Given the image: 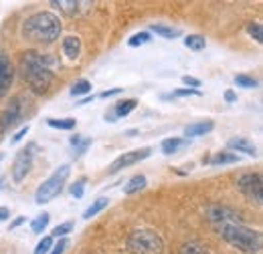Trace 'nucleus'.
<instances>
[{
	"instance_id": "19",
	"label": "nucleus",
	"mask_w": 263,
	"mask_h": 254,
	"mask_svg": "<svg viewBox=\"0 0 263 254\" xmlns=\"http://www.w3.org/2000/svg\"><path fill=\"white\" fill-rule=\"evenodd\" d=\"M184 45H186L191 51H202V49L206 47V40H204V36H200V34H189V36L184 38Z\"/></svg>"
},
{
	"instance_id": "2",
	"label": "nucleus",
	"mask_w": 263,
	"mask_h": 254,
	"mask_svg": "<svg viewBox=\"0 0 263 254\" xmlns=\"http://www.w3.org/2000/svg\"><path fill=\"white\" fill-rule=\"evenodd\" d=\"M61 34V20L53 12H36L29 16L23 25V36L25 40L41 43V45H51L59 38Z\"/></svg>"
},
{
	"instance_id": "20",
	"label": "nucleus",
	"mask_w": 263,
	"mask_h": 254,
	"mask_svg": "<svg viewBox=\"0 0 263 254\" xmlns=\"http://www.w3.org/2000/svg\"><path fill=\"white\" fill-rule=\"evenodd\" d=\"M71 145L75 147V152H77V156H81V154H85L87 152V147L91 145V139L89 137H79V135H71Z\"/></svg>"
},
{
	"instance_id": "7",
	"label": "nucleus",
	"mask_w": 263,
	"mask_h": 254,
	"mask_svg": "<svg viewBox=\"0 0 263 254\" xmlns=\"http://www.w3.org/2000/svg\"><path fill=\"white\" fill-rule=\"evenodd\" d=\"M239 190L245 194V198L249 202H255L257 206H261L263 202V182H261V176L259 174H245L239 178L237 182Z\"/></svg>"
},
{
	"instance_id": "6",
	"label": "nucleus",
	"mask_w": 263,
	"mask_h": 254,
	"mask_svg": "<svg viewBox=\"0 0 263 254\" xmlns=\"http://www.w3.org/2000/svg\"><path fill=\"white\" fill-rule=\"evenodd\" d=\"M27 101H25V97L18 95L14 97L12 101H10V105L2 111V115H0V131H8V129H12L14 125H18L21 121H23V117H25V111H27V105H25Z\"/></svg>"
},
{
	"instance_id": "33",
	"label": "nucleus",
	"mask_w": 263,
	"mask_h": 254,
	"mask_svg": "<svg viewBox=\"0 0 263 254\" xmlns=\"http://www.w3.org/2000/svg\"><path fill=\"white\" fill-rule=\"evenodd\" d=\"M83 188H85V180H79V182H75V184L71 186V194H73L75 198H81V196H83Z\"/></svg>"
},
{
	"instance_id": "29",
	"label": "nucleus",
	"mask_w": 263,
	"mask_h": 254,
	"mask_svg": "<svg viewBox=\"0 0 263 254\" xmlns=\"http://www.w3.org/2000/svg\"><path fill=\"white\" fill-rule=\"evenodd\" d=\"M146 43H150V34L148 32H138L128 40L130 47H140V45H146Z\"/></svg>"
},
{
	"instance_id": "4",
	"label": "nucleus",
	"mask_w": 263,
	"mask_h": 254,
	"mask_svg": "<svg viewBox=\"0 0 263 254\" xmlns=\"http://www.w3.org/2000/svg\"><path fill=\"white\" fill-rule=\"evenodd\" d=\"M164 240L158 232L140 228L128 236V252L130 254H162Z\"/></svg>"
},
{
	"instance_id": "36",
	"label": "nucleus",
	"mask_w": 263,
	"mask_h": 254,
	"mask_svg": "<svg viewBox=\"0 0 263 254\" xmlns=\"http://www.w3.org/2000/svg\"><path fill=\"white\" fill-rule=\"evenodd\" d=\"M27 133H29V125H27V127H23V129H21V131H18V133H16V135L12 137V143H16V141H21V139H23V137H25Z\"/></svg>"
},
{
	"instance_id": "16",
	"label": "nucleus",
	"mask_w": 263,
	"mask_h": 254,
	"mask_svg": "<svg viewBox=\"0 0 263 254\" xmlns=\"http://www.w3.org/2000/svg\"><path fill=\"white\" fill-rule=\"evenodd\" d=\"M146 184H148L146 176L138 174V176H134V178H130V182L126 184V188H124V192H126V194L130 196V194H136V192L144 190V188H146Z\"/></svg>"
},
{
	"instance_id": "23",
	"label": "nucleus",
	"mask_w": 263,
	"mask_h": 254,
	"mask_svg": "<svg viewBox=\"0 0 263 254\" xmlns=\"http://www.w3.org/2000/svg\"><path fill=\"white\" fill-rule=\"evenodd\" d=\"M152 31L164 38H176L180 36V31L178 29H172V27H164V25H152Z\"/></svg>"
},
{
	"instance_id": "38",
	"label": "nucleus",
	"mask_w": 263,
	"mask_h": 254,
	"mask_svg": "<svg viewBox=\"0 0 263 254\" xmlns=\"http://www.w3.org/2000/svg\"><path fill=\"white\" fill-rule=\"evenodd\" d=\"M8 216H10V212H8L6 208H0V222H2V220H6Z\"/></svg>"
},
{
	"instance_id": "22",
	"label": "nucleus",
	"mask_w": 263,
	"mask_h": 254,
	"mask_svg": "<svg viewBox=\"0 0 263 254\" xmlns=\"http://www.w3.org/2000/svg\"><path fill=\"white\" fill-rule=\"evenodd\" d=\"M178 254H211L204 246H200L198 242H186L180 246Z\"/></svg>"
},
{
	"instance_id": "11",
	"label": "nucleus",
	"mask_w": 263,
	"mask_h": 254,
	"mask_svg": "<svg viewBox=\"0 0 263 254\" xmlns=\"http://www.w3.org/2000/svg\"><path fill=\"white\" fill-rule=\"evenodd\" d=\"M229 150L233 152H243V154H247V156H253V158H257V147L253 145V141H249L247 137H233L229 139Z\"/></svg>"
},
{
	"instance_id": "10",
	"label": "nucleus",
	"mask_w": 263,
	"mask_h": 254,
	"mask_svg": "<svg viewBox=\"0 0 263 254\" xmlns=\"http://www.w3.org/2000/svg\"><path fill=\"white\" fill-rule=\"evenodd\" d=\"M14 79V69H12V63L10 59L0 51V97L6 95L10 83Z\"/></svg>"
},
{
	"instance_id": "3",
	"label": "nucleus",
	"mask_w": 263,
	"mask_h": 254,
	"mask_svg": "<svg viewBox=\"0 0 263 254\" xmlns=\"http://www.w3.org/2000/svg\"><path fill=\"white\" fill-rule=\"evenodd\" d=\"M219 234L235 246L237 250L245 254H259L261 252V234L253 228H247L243 222H229L219 226Z\"/></svg>"
},
{
	"instance_id": "35",
	"label": "nucleus",
	"mask_w": 263,
	"mask_h": 254,
	"mask_svg": "<svg viewBox=\"0 0 263 254\" xmlns=\"http://www.w3.org/2000/svg\"><path fill=\"white\" fill-rule=\"evenodd\" d=\"M182 83H184V85H189V87H200V81L195 79V77H189V75H186V77H182Z\"/></svg>"
},
{
	"instance_id": "27",
	"label": "nucleus",
	"mask_w": 263,
	"mask_h": 254,
	"mask_svg": "<svg viewBox=\"0 0 263 254\" xmlns=\"http://www.w3.org/2000/svg\"><path fill=\"white\" fill-rule=\"evenodd\" d=\"M47 123L55 129H73L75 119H47Z\"/></svg>"
},
{
	"instance_id": "15",
	"label": "nucleus",
	"mask_w": 263,
	"mask_h": 254,
	"mask_svg": "<svg viewBox=\"0 0 263 254\" xmlns=\"http://www.w3.org/2000/svg\"><path fill=\"white\" fill-rule=\"evenodd\" d=\"M189 141L186 139H180V137H168L162 141V152H164L166 156H172V154H176L180 147H184Z\"/></svg>"
},
{
	"instance_id": "30",
	"label": "nucleus",
	"mask_w": 263,
	"mask_h": 254,
	"mask_svg": "<svg viewBox=\"0 0 263 254\" xmlns=\"http://www.w3.org/2000/svg\"><path fill=\"white\" fill-rule=\"evenodd\" d=\"M247 31L249 34L257 40V43H263V29H261V23H251L249 27H247Z\"/></svg>"
},
{
	"instance_id": "21",
	"label": "nucleus",
	"mask_w": 263,
	"mask_h": 254,
	"mask_svg": "<svg viewBox=\"0 0 263 254\" xmlns=\"http://www.w3.org/2000/svg\"><path fill=\"white\" fill-rule=\"evenodd\" d=\"M49 220H51V216L47 214V212H43V214H39L36 218H34L33 222H31V230H33L34 234H41L47 226H49Z\"/></svg>"
},
{
	"instance_id": "17",
	"label": "nucleus",
	"mask_w": 263,
	"mask_h": 254,
	"mask_svg": "<svg viewBox=\"0 0 263 254\" xmlns=\"http://www.w3.org/2000/svg\"><path fill=\"white\" fill-rule=\"evenodd\" d=\"M239 156L233 152H219L217 156L211 158V165H225V163H237Z\"/></svg>"
},
{
	"instance_id": "31",
	"label": "nucleus",
	"mask_w": 263,
	"mask_h": 254,
	"mask_svg": "<svg viewBox=\"0 0 263 254\" xmlns=\"http://www.w3.org/2000/svg\"><path fill=\"white\" fill-rule=\"evenodd\" d=\"M73 230V222H65V224H59L55 230H53V234L57 236V238H65V234H69Z\"/></svg>"
},
{
	"instance_id": "37",
	"label": "nucleus",
	"mask_w": 263,
	"mask_h": 254,
	"mask_svg": "<svg viewBox=\"0 0 263 254\" xmlns=\"http://www.w3.org/2000/svg\"><path fill=\"white\" fill-rule=\"evenodd\" d=\"M122 89H109V91H103L99 97H103V99H107V97H114V95H118Z\"/></svg>"
},
{
	"instance_id": "25",
	"label": "nucleus",
	"mask_w": 263,
	"mask_h": 254,
	"mask_svg": "<svg viewBox=\"0 0 263 254\" xmlns=\"http://www.w3.org/2000/svg\"><path fill=\"white\" fill-rule=\"evenodd\" d=\"M53 6H59L63 12H67V14H73V12H77V6H79V2H73V0H61V2H51Z\"/></svg>"
},
{
	"instance_id": "5",
	"label": "nucleus",
	"mask_w": 263,
	"mask_h": 254,
	"mask_svg": "<svg viewBox=\"0 0 263 254\" xmlns=\"http://www.w3.org/2000/svg\"><path fill=\"white\" fill-rule=\"evenodd\" d=\"M69 174H71V167H69V165L57 167V170L39 186V190L34 194V202H36V204H47V202H51L53 198H57V196L61 194V190H63V186H65Z\"/></svg>"
},
{
	"instance_id": "26",
	"label": "nucleus",
	"mask_w": 263,
	"mask_h": 254,
	"mask_svg": "<svg viewBox=\"0 0 263 254\" xmlns=\"http://www.w3.org/2000/svg\"><path fill=\"white\" fill-rule=\"evenodd\" d=\"M51 248H53V238H51V236H45V238L36 244L34 254H49L51 252Z\"/></svg>"
},
{
	"instance_id": "9",
	"label": "nucleus",
	"mask_w": 263,
	"mask_h": 254,
	"mask_svg": "<svg viewBox=\"0 0 263 254\" xmlns=\"http://www.w3.org/2000/svg\"><path fill=\"white\" fill-rule=\"evenodd\" d=\"M152 154V150L150 147H142V150H134V152H126L124 156H120L118 159H114V163L109 165V174H118L120 170H124V167H130L134 163H138V161H142V159H146L148 156Z\"/></svg>"
},
{
	"instance_id": "1",
	"label": "nucleus",
	"mask_w": 263,
	"mask_h": 254,
	"mask_svg": "<svg viewBox=\"0 0 263 254\" xmlns=\"http://www.w3.org/2000/svg\"><path fill=\"white\" fill-rule=\"evenodd\" d=\"M51 59L45 55H39L34 51H29L21 59V75L25 83L33 89L34 93H47L53 83V67Z\"/></svg>"
},
{
	"instance_id": "8",
	"label": "nucleus",
	"mask_w": 263,
	"mask_h": 254,
	"mask_svg": "<svg viewBox=\"0 0 263 254\" xmlns=\"http://www.w3.org/2000/svg\"><path fill=\"white\" fill-rule=\"evenodd\" d=\"M34 145H29V147H25V150H21L18 154H16V158H14V163H12V180L16 182V184H21L25 178H27V174L31 172V167H33V161H34Z\"/></svg>"
},
{
	"instance_id": "40",
	"label": "nucleus",
	"mask_w": 263,
	"mask_h": 254,
	"mask_svg": "<svg viewBox=\"0 0 263 254\" xmlns=\"http://www.w3.org/2000/svg\"><path fill=\"white\" fill-rule=\"evenodd\" d=\"M25 222V218H23V216H21V218H16V220H14V222L10 224V230H12V228H16V226H21V224Z\"/></svg>"
},
{
	"instance_id": "28",
	"label": "nucleus",
	"mask_w": 263,
	"mask_h": 254,
	"mask_svg": "<svg viewBox=\"0 0 263 254\" xmlns=\"http://www.w3.org/2000/svg\"><path fill=\"white\" fill-rule=\"evenodd\" d=\"M235 83L239 87H245V89H251V87H257V81L253 77H247V75H237L235 77Z\"/></svg>"
},
{
	"instance_id": "12",
	"label": "nucleus",
	"mask_w": 263,
	"mask_h": 254,
	"mask_svg": "<svg viewBox=\"0 0 263 254\" xmlns=\"http://www.w3.org/2000/svg\"><path fill=\"white\" fill-rule=\"evenodd\" d=\"M63 53L69 61L79 59L81 55V38L79 36H65L63 38Z\"/></svg>"
},
{
	"instance_id": "14",
	"label": "nucleus",
	"mask_w": 263,
	"mask_h": 254,
	"mask_svg": "<svg viewBox=\"0 0 263 254\" xmlns=\"http://www.w3.org/2000/svg\"><path fill=\"white\" fill-rule=\"evenodd\" d=\"M215 123L213 121H198V123H191L184 129V135L186 137H198V135H204L209 131H213Z\"/></svg>"
},
{
	"instance_id": "18",
	"label": "nucleus",
	"mask_w": 263,
	"mask_h": 254,
	"mask_svg": "<svg viewBox=\"0 0 263 254\" xmlns=\"http://www.w3.org/2000/svg\"><path fill=\"white\" fill-rule=\"evenodd\" d=\"M107 204H109V200H107V198H98V200H96V202H93V204L83 212V218H85V220L93 218L96 214H99L101 210H105V208H107Z\"/></svg>"
},
{
	"instance_id": "39",
	"label": "nucleus",
	"mask_w": 263,
	"mask_h": 254,
	"mask_svg": "<svg viewBox=\"0 0 263 254\" xmlns=\"http://www.w3.org/2000/svg\"><path fill=\"white\" fill-rule=\"evenodd\" d=\"M225 99H227L229 103H233V101H237V95H235L233 91H227V93H225Z\"/></svg>"
},
{
	"instance_id": "32",
	"label": "nucleus",
	"mask_w": 263,
	"mask_h": 254,
	"mask_svg": "<svg viewBox=\"0 0 263 254\" xmlns=\"http://www.w3.org/2000/svg\"><path fill=\"white\" fill-rule=\"evenodd\" d=\"M67 246H69V240H67V238H61L57 244H53V250L49 254H63L67 250Z\"/></svg>"
},
{
	"instance_id": "34",
	"label": "nucleus",
	"mask_w": 263,
	"mask_h": 254,
	"mask_svg": "<svg viewBox=\"0 0 263 254\" xmlns=\"http://www.w3.org/2000/svg\"><path fill=\"white\" fill-rule=\"evenodd\" d=\"M186 95H198L197 89H178V91H174L172 95H166L164 99H172V97H186Z\"/></svg>"
},
{
	"instance_id": "24",
	"label": "nucleus",
	"mask_w": 263,
	"mask_h": 254,
	"mask_svg": "<svg viewBox=\"0 0 263 254\" xmlns=\"http://www.w3.org/2000/svg\"><path fill=\"white\" fill-rule=\"evenodd\" d=\"M91 91V83L89 81H85V79H81V81H77L73 87H71V95L73 97H79V95H87Z\"/></svg>"
},
{
	"instance_id": "13",
	"label": "nucleus",
	"mask_w": 263,
	"mask_h": 254,
	"mask_svg": "<svg viewBox=\"0 0 263 254\" xmlns=\"http://www.w3.org/2000/svg\"><path fill=\"white\" fill-rule=\"evenodd\" d=\"M136 99H126V101H120L116 107H114V111L109 113V115H105V119L107 121H116V117H126L128 113H132L134 109H136Z\"/></svg>"
}]
</instances>
